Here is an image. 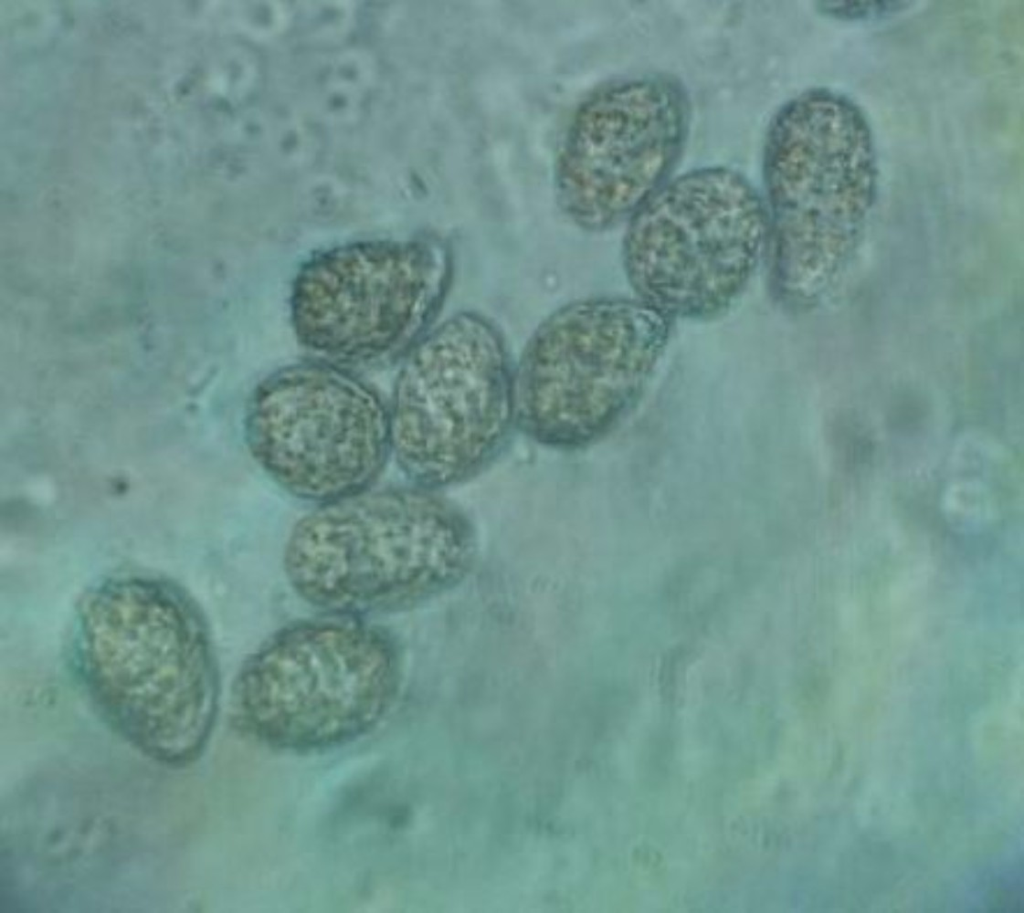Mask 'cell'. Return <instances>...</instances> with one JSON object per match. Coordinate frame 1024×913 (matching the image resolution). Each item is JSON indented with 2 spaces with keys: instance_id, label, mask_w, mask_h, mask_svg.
<instances>
[{
  "instance_id": "obj_1",
  "label": "cell",
  "mask_w": 1024,
  "mask_h": 913,
  "mask_svg": "<svg viewBox=\"0 0 1024 913\" xmlns=\"http://www.w3.org/2000/svg\"><path fill=\"white\" fill-rule=\"evenodd\" d=\"M72 644L83 686L122 737L167 765L200 755L219 678L203 616L182 589L153 578L105 581L83 597Z\"/></svg>"
},
{
  "instance_id": "obj_2",
  "label": "cell",
  "mask_w": 1024,
  "mask_h": 913,
  "mask_svg": "<svg viewBox=\"0 0 1024 913\" xmlns=\"http://www.w3.org/2000/svg\"><path fill=\"white\" fill-rule=\"evenodd\" d=\"M475 554L470 520L437 490L368 488L303 517L284 567L302 599L358 617L413 607L449 589Z\"/></svg>"
},
{
  "instance_id": "obj_3",
  "label": "cell",
  "mask_w": 1024,
  "mask_h": 913,
  "mask_svg": "<svg viewBox=\"0 0 1024 913\" xmlns=\"http://www.w3.org/2000/svg\"><path fill=\"white\" fill-rule=\"evenodd\" d=\"M394 640L356 616L299 621L275 632L243 663L231 690L236 728L280 748L310 749L375 726L399 689Z\"/></svg>"
},
{
  "instance_id": "obj_4",
  "label": "cell",
  "mask_w": 1024,
  "mask_h": 913,
  "mask_svg": "<svg viewBox=\"0 0 1024 913\" xmlns=\"http://www.w3.org/2000/svg\"><path fill=\"white\" fill-rule=\"evenodd\" d=\"M514 371L500 332L472 312L406 354L389 408L391 444L416 485L468 481L500 456L516 426Z\"/></svg>"
},
{
  "instance_id": "obj_5",
  "label": "cell",
  "mask_w": 1024,
  "mask_h": 913,
  "mask_svg": "<svg viewBox=\"0 0 1024 913\" xmlns=\"http://www.w3.org/2000/svg\"><path fill=\"white\" fill-rule=\"evenodd\" d=\"M629 220L627 278L639 300L669 320L728 310L769 243L761 198L727 168L698 169L665 183Z\"/></svg>"
},
{
  "instance_id": "obj_6",
  "label": "cell",
  "mask_w": 1024,
  "mask_h": 913,
  "mask_svg": "<svg viewBox=\"0 0 1024 913\" xmlns=\"http://www.w3.org/2000/svg\"><path fill=\"white\" fill-rule=\"evenodd\" d=\"M669 330L670 320L640 300L560 308L532 334L514 371L516 426L552 448L593 442L646 378Z\"/></svg>"
},
{
  "instance_id": "obj_7",
  "label": "cell",
  "mask_w": 1024,
  "mask_h": 913,
  "mask_svg": "<svg viewBox=\"0 0 1024 913\" xmlns=\"http://www.w3.org/2000/svg\"><path fill=\"white\" fill-rule=\"evenodd\" d=\"M763 170L773 290L796 293L818 278L822 241L870 205L876 151L863 112L828 89L798 95L770 124Z\"/></svg>"
},
{
  "instance_id": "obj_8",
  "label": "cell",
  "mask_w": 1024,
  "mask_h": 913,
  "mask_svg": "<svg viewBox=\"0 0 1024 913\" xmlns=\"http://www.w3.org/2000/svg\"><path fill=\"white\" fill-rule=\"evenodd\" d=\"M451 275V252L436 238L358 241L325 250L294 280L295 334L335 364L407 354L437 314Z\"/></svg>"
},
{
  "instance_id": "obj_9",
  "label": "cell",
  "mask_w": 1024,
  "mask_h": 913,
  "mask_svg": "<svg viewBox=\"0 0 1024 913\" xmlns=\"http://www.w3.org/2000/svg\"><path fill=\"white\" fill-rule=\"evenodd\" d=\"M244 426L268 476L319 505L370 488L392 452L389 409L334 364L305 362L271 374L255 389Z\"/></svg>"
},
{
  "instance_id": "obj_10",
  "label": "cell",
  "mask_w": 1024,
  "mask_h": 913,
  "mask_svg": "<svg viewBox=\"0 0 1024 913\" xmlns=\"http://www.w3.org/2000/svg\"><path fill=\"white\" fill-rule=\"evenodd\" d=\"M689 120L688 96L669 75L623 80L594 94L575 116L557 161L564 213L591 231L630 219L665 184Z\"/></svg>"
},
{
  "instance_id": "obj_11",
  "label": "cell",
  "mask_w": 1024,
  "mask_h": 913,
  "mask_svg": "<svg viewBox=\"0 0 1024 913\" xmlns=\"http://www.w3.org/2000/svg\"><path fill=\"white\" fill-rule=\"evenodd\" d=\"M316 73L312 90L326 115L347 122L356 120L365 111L375 85V73L367 60L337 55Z\"/></svg>"
},
{
  "instance_id": "obj_12",
  "label": "cell",
  "mask_w": 1024,
  "mask_h": 913,
  "mask_svg": "<svg viewBox=\"0 0 1024 913\" xmlns=\"http://www.w3.org/2000/svg\"><path fill=\"white\" fill-rule=\"evenodd\" d=\"M826 15L840 20H873L902 12L910 3L900 1H830L818 4Z\"/></svg>"
}]
</instances>
